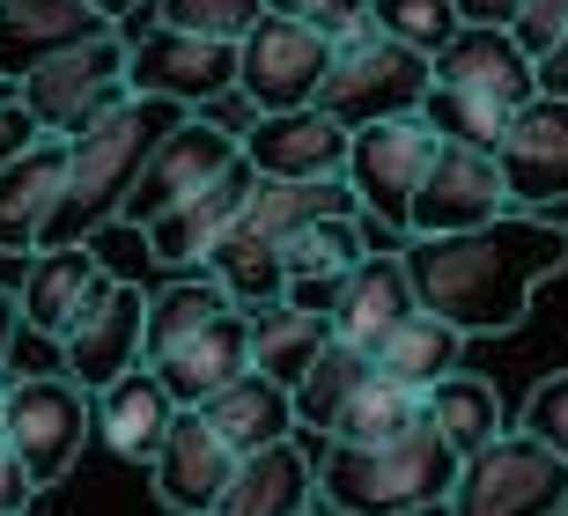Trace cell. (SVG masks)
Wrapping results in <instances>:
<instances>
[{"instance_id": "obj_1", "label": "cell", "mask_w": 568, "mask_h": 516, "mask_svg": "<svg viewBox=\"0 0 568 516\" xmlns=\"http://www.w3.org/2000/svg\"><path fill=\"white\" fill-rule=\"evenodd\" d=\"M568 266V222L531 214V206H503L480 229H450V236H406V273L422 310L450 317L473 332H509L531 310V289Z\"/></svg>"}, {"instance_id": "obj_2", "label": "cell", "mask_w": 568, "mask_h": 516, "mask_svg": "<svg viewBox=\"0 0 568 516\" xmlns=\"http://www.w3.org/2000/svg\"><path fill=\"white\" fill-rule=\"evenodd\" d=\"M539 89V67L509 22H458L450 38L436 44L428 60V97H422V119L436 125V141H465V148H487L503 141L509 111Z\"/></svg>"}, {"instance_id": "obj_3", "label": "cell", "mask_w": 568, "mask_h": 516, "mask_svg": "<svg viewBox=\"0 0 568 516\" xmlns=\"http://www.w3.org/2000/svg\"><path fill=\"white\" fill-rule=\"evenodd\" d=\"M178 119H185V103L126 97V103H111L97 125H82L67 141V178H60V200H52V222H44V244H82L89 229H104L126 206V192L141 178V163L155 155V141Z\"/></svg>"}, {"instance_id": "obj_4", "label": "cell", "mask_w": 568, "mask_h": 516, "mask_svg": "<svg viewBox=\"0 0 568 516\" xmlns=\"http://www.w3.org/2000/svg\"><path fill=\"white\" fill-rule=\"evenodd\" d=\"M450 479H458V451L428 421L377 435V443H325L317 457V495L339 516H392L414 502H443Z\"/></svg>"}, {"instance_id": "obj_5", "label": "cell", "mask_w": 568, "mask_h": 516, "mask_svg": "<svg viewBox=\"0 0 568 516\" xmlns=\"http://www.w3.org/2000/svg\"><path fill=\"white\" fill-rule=\"evenodd\" d=\"M428 155H436V125L422 111H399V119H369L347 133V163L339 178L355 185L362 200V236L369 251H406V206L422 185Z\"/></svg>"}, {"instance_id": "obj_6", "label": "cell", "mask_w": 568, "mask_h": 516, "mask_svg": "<svg viewBox=\"0 0 568 516\" xmlns=\"http://www.w3.org/2000/svg\"><path fill=\"white\" fill-rule=\"evenodd\" d=\"M428 97V52L414 44L384 38L377 22L362 16L347 38L333 44V67H325V82H317V111H333L347 133L369 119H399V111H422Z\"/></svg>"}, {"instance_id": "obj_7", "label": "cell", "mask_w": 568, "mask_h": 516, "mask_svg": "<svg viewBox=\"0 0 568 516\" xmlns=\"http://www.w3.org/2000/svg\"><path fill=\"white\" fill-rule=\"evenodd\" d=\"M568 509V457H554L539 435H495L473 457H458L450 516H561Z\"/></svg>"}, {"instance_id": "obj_8", "label": "cell", "mask_w": 568, "mask_h": 516, "mask_svg": "<svg viewBox=\"0 0 568 516\" xmlns=\"http://www.w3.org/2000/svg\"><path fill=\"white\" fill-rule=\"evenodd\" d=\"M89 428H97V398L74 384V376H0V435H8V451L30 465L38 487L74 473V457H82Z\"/></svg>"}, {"instance_id": "obj_9", "label": "cell", "mask_w": 568, "mask_h": 516, "mask_svg": "<svg viewBox=\"0 0 568 516\" xmlns=\"http://www.w3.org/2000/svg\"><path fill=\"white\" fill-rule=\"evenodd\" d=\"M22 97V111L38 119V133H60L74 141L82 125H97L111 103H126L133 82H126V30H104L89 44H67L52 60H38L22 82H8Z\"/></svg>"}, {"instance_id": "obj_10", "label": "cell", "mask_w": 568, "mask_h": 516, "mask_svg": "<svg viewBox=\"0 0 568 516\" xmlns=\"http://www.w3.org/2000/svg\"><path fill=\"white\" fill-rule=\"evenodd\" d=\"M325 67H333V38H317L303 16H274L266 8L236 38V97L252 111H295V103L317 97Z\"/></svg>"}, {"instance_id": "obj_11", "label": "cell", "mask_w": 568, "mask_h": 516, "mask_svg": "<svg viewBox=\"0 0 568 516\" xmlns=\"http://www.w3.org/2000/svg\"><path fill=\"white\" fill-rule=\"evenodd\" d=\"M126 82H133V97H170L185 111H207V103H222L236 89V44L148 22V30L126 38Z\"/></svg>"}, {"instance_id": "obj_12", "label": "cell", "mask_w": 568, "mask_h": 516, "mask_svg": "<svg viewBox=\"0 0 568 516\" xmlns=\"http://www.w3.org/2000/svg\"><path fill=\"white\" fill-rule=\"evenodd\" d=\"M495 170H503L509 206L554 214V200H568V97L531 89L495 141Z\"/></svg>"}, {"instance_id": "obj_13", "label": "cell", "mask_w": 568, "mask_h": 516, "mask_svg": "<svg viewBox=\"0 0 568 516\" xmlns=\"http://www.w3.org/2000/svg\"><path fill=\"white\" fill-rule=\"evenodd\" d=\"M509 206L503 170L487 148L465 141H436L422 185H414V206H406V236H450V229H480Z\"/></svg>"}, {"instance_id": "obj_14", "label": "cell", "mask_w": 568, "mask_h": 516, "mask_svg": "<svg viewBox=\"0 0 568 516\" xmlns=\"http://www.w3.org/2000/svg\"><path fill=\"white\" fill-rule=\"evenodd\" d=\"M230 163H236V133L222 119H207V111H185V119L155 141V155L141 163V178H133L119 214H126L133 229H148L163 206H178L185 192H200L214 170H230Z\"/></svg>"}, {"instance_id": "obj_15", "label": "cell", "mask_w": 568, "mask_h": 516, "mask_svg": "<svg viewBox=\"0 0 568 516\" xmlns=\"http://www.w3.org/2000/svg\"><path fill=\"white\" fill-rule=\"evenodd\" d=\"M141 317H148V295L141 281H104V289L82 303V317L60 332V362L82 392H104L119 370L141 362Z\"/></svg>"}, {"instance_id": "obj_16", "label": "cell", "mask_w": 568, "mask_h": 516, "mask_svg": "<svg viewBox=\"0 0 568 516\" xmlns=\"http://www.w3.org/2000/svg\"><path fill=\"white\" fill-rule=\"evenodd\" d=\"M236 155L258 170V178H333L347 163V125L317 103H295V111H252V125L236 133Z\"/></svg>"}, {"instance_id": "obj_17", "label": "cell", "mask_w": 568, "mask_h": 516, "mask_svg": "<svg viewBox=\"0 0 568 516\" xmlns=\"http://www.w3.org/2000/svg\"><path fill=\"white\" fill-rule=\"evenodd\" d=\"M148 473H155V495H163V509L207 516L214 502H222V487H230V473H236V451L222 443V428H214L200 406H178L170 435L155 443V457H148Z\"/></svg>"}, {"instance_id": "obj_18", "label": "cell", "mask_w": 568, "mask_h": 516, "mask_svg": "<svg viewBox=\"0 0 568 516\" xmlns=\"http://www.w3.org/2000/svg\"><path fill=\"white\" fill-rule=\"evenodd\" d=\"M252 185H258V170L236 155V163L214 170L200 192H185L178 206H163V214L148 222V251H155V266H163V273H200V259L214 251V236L244 214Z\"/></svg>"}, {"instance_id": "obj_19", "label": "cell", "mask_w": 568, "mask_h": 516, "mask_svg": "<svg viewBox=\"0 0 568 516\" xmlns=\"http://www.w3.org/2000/svg\"><path fill=\"white\" fill-rule=\"evenodd\" d=\"M148 370L170 384V398L178 406H200V398H214L230 376L252 370V340H244V310H214L207 325H192L185 340H170L163 354H148Z\"/></svg>"}, {"instance_id": "obj_20", "label": "cell", "mask_w": 568, "mask_h": 516, "mask_svg": "<svg viewBox=\"0 0 568 516\" xmlns=\"http://www.w3.org/2000/svg\"><path fill=\"white\" fill-rule=\"evenodd\" d=\"M104 281H111V273H104V259L89 251V236H82V244H38V251H30V273H22V295H16L22 325L60 347V332L82 317V303L104 289Z\"/></svg>"}, {"instance_id": "obj_21", "label": "cell", "mask_w": 568, "mask_h": 516, "mask_svg": "<svg viewBox=\"0 0 568 516\" xmlns=\"http://www.w3.org/2000/svg\"><path fill=\"white\" fill-rule=\"evenodd\" d=\"M317 495V465L311 451L295 443V435H281V443H258V451L236 457L230 487H222V502H214V516H303Z\"/></svg>"}, {"instance_id": "obj_22", "label": "cell", "mask_w": 568, "mask_h": 516, "mask_svg": "<svg viewBox=\"0 0 568 516\" xmlns=\"http://www.w3.org/2000/svg\"><path fill=\"white\" fill-rule=\"evenodd\" d=\"M111 22L89 0H0V89L22 82L38 60L67 52V44L104 38Z\"/></svg>"}, {"instance_id": "obj_23", "label": "cell", "mask_w": 568, "mask_h": 516, "mask_svg": "<svg viewBox=\"0 0 568 516\" xmlns=\"http://www.w3.org/2000/svg\"><path fill=\"white\" fill-rule=\"evenodd\" d=\"M67 178V141L60 133H38V141L0 163V251H30L44 244V222H52V200H60Z\"/></svg>"}, {"instance_id": "obj_24", "label": "cell", "mask_w": 568, "mask_h": 516, "mask_svg": "<svg viewBox=\"0 0 568 516\" xmlns=\"http://www.w3.org/2000/svg\"><path fill=\"white\" fill-rule=\"evenodd\" d=\"M89 398H97V435H104L126 465H148L155 443L170 435V421H178V398H170V384L148 370V362L119 370L104 392H89Z\"/></svg>"}, {"instance_id": "obj_25", "label": "cell", "mask_w": 568, "mask_h": 516, "mask_svg": "<svg viewBox=\"0 0 568 516\" xmlns=\"http://www.w3.org/2000/svg\"><path fill=\"white\" fill-rule=\"evenodd\" d=\"M414 303H422V295H414V273H406V251H362L355 273H347V289H339L333 332L369 354Z\"/></svg>"}, {"instance_id": "obj_26", "label": "cell", "mask_w": 568, "mask_h": 516, "mask_svg": "<svg viewBox=\"0 0 568 516\" xmlns=\"http://www.w3.org/2000/svg\"><path fill=\"white\" fill-rule=\"evenodd\" d=\"M325 214H362L355 185H347L339 170H333V178H258L236 222L258 229L266 244H281V236H295V229L325 222Z\"/></svg>"}, {"instance_id": "obj_27", "label": "cell", "mask_w": 568, "mask_h": 516, "mask_svg": "<svg viewBox=\"0 0 568 516\" xmlns=\"http://www.w3.org/2000/svg\"><path fill=\"white\" fill-rule=\"evenodd\" d=\"M458 354H465V332L450 325V317H436V310L414 303L399 325H392L377 347H369V370L392 376V384H406V392H428L436 376L458 370Z\"/></svg>"}, {"instance_id": "obj_28", "label": "cell", "mask_w": 568, "mask_h": 516, "mask_svg": "<svg viewBox=\"0 0 568 516\" xmlns=\"http://www.w3.org/2000/svg\"><path fill=\"white\" fill-rule=\"evenodd\" d=\"M200 413H207L214 428H222V443H230L236 457L258 451V443H281V435H295V406H288V384H274V376H230L214 398H200Z\"/></svg>"}, {"instance_id": "obj_29", "label": "cell", "mask_w": 568, "mask_h": 516, "mask_svg": "<svg viewBox=\"0 0 568 516\" xmlns=\"http://www.w3.org/2000/svg\"><path fill=\"white\" fill-rule=\"evenodd\" d=\"M244 340H252V370H258V376L295 384V376L311 370V354L333 340V317H317V310H295L288 295H274V303L244 310Z\"/></svg>"}, {"instance_id": "obj_30", "label": "cell", "mask_w": 568, "mask_h": 516, "mask_svg": "<svg viewBox=\"0 0 568 516\" xmlns=\"http://www.w3.org/2000/svg\"><path fill=\"white\" fill-rule=\"evenodd\" d=\"M200 273H207V281L230 295L236 310H258V303H274V295L288 289L281 244H266V236H258V229H244V222H230L222 236H214V251L200 259Z\"/></svg>"}, {"instance_id": "obj_31", "label": "cell", "mask_w": 568, "mask_h": 516, "mask_svg": "<svg viewBox=\"0 0 568 516\" xmlns=\"http://www.w3.org/2000/svg\"><path fill=\"white\" fill-rule=\"evenodd\" d=\"M362 376H369V354L355 347V340H325V347L311 354V370L288 384V406H295V435H333L339 406L362 392Z\"/></svg>"}, {"instance_id": "obj_32", "label": "cell", "mask_w": 568, "mask_h": 516, "mask_svg": "<svg viewBox=\"0 0 568 516\" xmlns=\"http://www.w3.org/2000/svg\"><path fill=\"white\" fill-rule=\"evenodd\" d=\"M422 421L450 443L458 457H473L480 443H495L503 435V392L487 384V376H465V370H450V376H436L422 392Z\"/></svg>"}, {"instance_id": "obj_33", "label": "cell", "mask_w": 568, "mask_h": 516, "mask_svg": "<svg viewBox=\"0 0 568 516\" xmlns=\"http://www.w3.org/2000/svg\"><path fill=\"white\" fill-rule=\"evenodd\" d=\"M422 421V392H406V384H392V376H362V392L339 406V421H333V435L325 443H377V435H399V428H414Z\"/></svg>"}, {"instance_id": "obj_34", "label": "cell", "mask_w": 568, "mask_h": 516, "mask_svg": "<svg viewBox=\"0 0 568 516\" xmlns=\"http://www.w3.org/2000/svg\"><path fill=\"white\" fill-rule=\"evenodd\" d=\"M214 310H230V295L214 289L207 273H185V281H170L163 295H148V317H141V362H148V354H163L170 340H185L192 325H207Z\"/></svg>"}, {"instance_id": "obj_35", "label": "cell", "mask_w": 568, "mask_h": 516, "mask_svg": "<svg viewBox=\"0 0 568 516\" xmlns=\"http://www.w3.org/2000/svg\"><path fill=\"white\" fill-rule=\"evenodd\" d=\"M362 251H369L362 214H325V222L281 236V266H288V281H311V273H347Z\"/></svg>"}, {"instance_id": "obj_36", "label": "cell", "mask_w": 568, "mask_h": 516, "mask_svg": "<svg viewBox=\"0 0 568 516\" xmlns=\"http://www.w3.org/2000/svg\"><path fill=\"white\" fill-rule=\"evenodd\" d=\"M369 22H377L384 38H399V44L436 60V44L458 30V0H369Z\"/></svg>"}, {"instance_id": "obj_37", "label": "cell", "mask_w": 568, "mask_h": 516, "mask_svg": "<svg viewBox=\"0 0 568 516\" xmlns=\"http://www.w3.org/2000/svg\"><path fill=\"white\" fill-rule=\"evenodd\" d=\"M266 16V0H155V22L170 30H192V38H244L252 22Z\"/></svg>"}, {"instance_id": "obj_38", "label": "cell", "mask_w": 568, "mask_h": 516, "mask_svg": "<svg viewBox=\"0 0 568 516\" xmlns=\"http://www.w3.org/2000/svg\"><path fill=\"white\" fill-rule=\"evenodd\" d=\"M89 251L104 259L111 281H141V266H155V251H148V229H133L126 214H111L104 229H89Z\"/></svg>"}, {"instance_id": "obj_39", "label": "cell", "mask_w": 568, "mask_h": 516, "mask_svg": "<svg viewBox=\"0 0 568 516\" xmlns=\"http://www.w3.org/2000/svg\"><path fill=\"white\" fill-rule=\"evenodd\" d=\"M525 435H539L554 457H568V370L531 384V398H525Z\"/></svg>"}, {"instance_id": "obj_40", "label": "cell", "mask_w": 568, "mask_h": 516, "mask_svg": "<svg viewBox=\"0 0 568 516\" xmlns=\"http://www.w3.org/2000/svg\"><path fill=\"white\" fill-rule=\"evenodd\" d=\"M561 30H568V0H517V16H509V38L525 44L531 60H539Z\"/></svg>"}, {"instance_id": "obj_41", "label": "cell", "mask_w": 568, "mask_h": 516, "mask_svg": "<svg viewBox=\"0 0 568 516\" xmlns=\"http://www.w3.org/2000/svg\"><path fill=\"white\" fill-rule=\"evenodd\" d=\"M30 502H38V479H30V465L0 443V516H30Z\"/></svg>"}, {"instance_id": "obj_42", "label": "cell", "mask_w": 568, "mask_h": 516, "mask_svg": "<svg viewBox=\"0 0 568 516\" xmlns=\"http://www.w3.org/2000/svg\"><path fill=\"white\" fill-rule=\"evenodd\" d=\"M30 141H38V119L22 111L16 89H0V163H8V155H22Z\"/></svg>"}, {"instance_id": "obj_43", "label": "cell", "mask_w": 568, "mask_h": 516, "mask_svg": "<svg viewBox=\"0 0 568 516\" xmlns=\"http://www.w3.org/2000/svg\"><path fill=\"white\" fill-rule=\"evenodd\" d=\"M362 16H369V0H317V8H311V16H303V22H311V30H317V38H347V30H355V22Z\"/></svg>"}, {"instance_id": "obj_44", "label": "cell", "mask_w": 568, "mask_h": 516, "mask_svg": "<svg viewBox=\"0 0 568 516\" xmlns=\"http://www.w3.org/2000/svg\"><path fill=\"white\" fill-rule=\"evenodd\" d=\"M16 325H22V303L0 289V376H8V354H16Z\"/></svg>"}, {"instance_id": "obj_45", "label": "cell", "mask_w": 568, "mask_h": 516, "mask_svg": "<svg viewBox=\"0 0 568 516\" xmlns=\"http://www.w3.org/2000/svg\"><path fill=\"white\" fill-rule=\"evenodd\" d=\"M517 0H458V22H509Z\"/></svg>"}, {"instance_id": "obj_46", "label": "cell", "mask_w": 568, "mask_h": 516, "mask_svg": "<svg viewBox=\"0 0 568 516\" xmlns=\"http://www.w3.org/2000/svg\"><path fill=\"white\" fill-rule=\"evenodd\" d=\"M89 8H97V16H104L111 30H119V22H126V16H141L148 0H89Z\"/></svg>"}, {"instance_id": "obj_47", "label": "cell", "mask_w": 568, "mask_h": 516, "mask_svg": "<svg viewBox=\"0 0 568 516\" xmlns=\"http://www.w3.org/2000/svg\"><path fill=\"white\" fill-rule=\"evenodd\" d=\"M392 516H450V495L443 502H414V509H392Z\"/></svg>"}, {"instance_id": "obj_48", "label": "cell", "mask_w": 568, "mask_h": 516, "mask_svg": "<svg viewBox=\"0 0 568 516\" xmlns=\"http://www.w3.org/2000/svg\"><path fill=\"white\" fill-rule=\"evenodd\" d=\"M266 8H274V16H311L317 0H266Z\"/></svg>"}, {"instance_id": "obj_49", "label": "cell", "mask_w": 568, "mask_h": 516, "mask_svg": "<svg viewBox=\"0 0 568 516\" xmlns=\"http://www.w3.org/2000/svg\"><path fill=\"white\" fill-rule=\"evenodd\" d=\"M0 443H8V435H0Z\"/></svg>"}, {"instance_id": "obj_50", "label": "cell", "mask_w": 568, "mask_h": 516, "mask_svg": "<svg viewBox=\"0 0 568 516\" xmlns=\"http://www.w3.org/2000/svg\"><path fill=\"white\" fill-rule=\"evenodd\" d=\"M303 516H311V509H303Z\"/></svg>"}, {"instance_id": "obj_51", "label": "cell", "mask_w": 568, "mask_h": 516, "mask_svg": "<svg viewBox=\"0 0 568 516\" xmlns=\"http://www.w3.org/2000/svg\"><path fill=\"white\" fill-rule=\"evenodd\" d=\"M207 516H214V509H207Z\"/></svg>"}, {"instance_id": "obj_52", "label": "cell", "mask_w": 568, "mask_h": 516, "mask_svg": "<svg viewBox=\"0 0 568 516\" xmlns=\"http://www.w3.org/2000/svg\"><path fill=\"white\" fill-rule=\"evenodd\" d=\"M561 516H568V509H561Z\"/></svg>"}]
</instances>
